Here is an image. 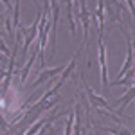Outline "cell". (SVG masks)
I'll return each instance as SVG.
<instances>
[{
  "label": "cell",
  "instance_id": "cell-1",
  "mask_svg": "<svg viewBox=\"0 0 135 135\" xmlns=\"http://www.w3.org/2000/svg\"><path fill=\"white\" fill-rule=\"evenodd\" d=\"M78 18L83 25V42L88 49V34H90V25H92V15L86 9V4L85 0H79V9H78Z\"/></svg>",
  "mask_w": 135,
  "mask_h": 135
},
{
  "label": "cell",
  "instance_id": "cell-2",
  "mask_svg": "<svg viewBox=\"0 0 135 135\" xmlns=\"http://www.w3.org/2000/svg\"><path fill=\"white\" fill-rule=\"evenodd\" d=\"M97 54L101 65V81L103 88H108V65H106V45L103 42V34H97Z\"/></svg>",
  "mask_w": 135,
  "mask_h": 135
},
{
  "label": "cell",
  "instance_id": "cell-3",
  "mask_svg": "<svg viewBox=\"0 0 135 135\" xmlns=\"http://www.w3.org/2000/svg\"><path fill=\"white\" fill-rule=\"evenodd\" d=\"M81 83H83V86H85V94H86V97L90 99V103L97 108V110H108V112H112L114 108H112V104L108 103L104 97H101V95H97V94H94L92 92V88L88 86V85L85 83V79H83V76H81Z\"/></svg>",
  "mask_w": 135,
  "mask_h": 135
},
{
  "label": "cell",
  "instance_id": "cell-4",
  "mask_svg": "<svg viewBox=\"0 0 135 135\" xmlns=\"http://www.w3.org/2000/svg\"><path fill=\"white\" fill-rule=\"evenodd\" d=\"M63 69H65V65H60V67H54V69H43L42 72H40V76L36 78V81L31 85V86H40V85H43L45 81H49V79H52V78H56L60 72H63Z\"/></svg>",
  "mask_w": 135,
  "mask_h": 135
},
{
  "label": "cell",
  "instance_id": "cell-5",
  "mask_svg": "<svg viewBox=\"0 0 135 135\" xmlns=\"http://www.w3.org/2000/svg\"><path fill=\"white\" fill-rule=\"evenodd\" d=\"M38 52H40V47L36 45V47L32 49V54H31V58H29V61H27V65H25V67H22V70H20V83H22V86H23L25 79H27V76H29V72H31V69H32V65H34V61H36Z\"/></svg>",
  "mask_w": 135,
  "mask_h": 135
},
{
  "label": "cell",
  "instance_id": "cell-6",
  "mask_svg": "<svg viewBox=\"0 0 135 135\" xmlns=\"http://www.w3.org/2000/svg\"><path fill=\"white\" fill-rule=\"evenodd\" d=\"M124 85H128V86H132V85H133V72H132V70H128V72H126V78L123 76V78L115 79L114 83H108V88H110V86H124Z\"/></svg>",
  "mask_w": 135,
  "mask_h": 135
},
{
  "label": "cell",
  "instance_id": "cell-7",
  "mask_svg": "<svg viewBox=\"0 0 135 135\" xmlns=\"http://www.w3.org/2000/svg\"><path fill=\"white\" fill-rule=\"evenodd\" d=\"M20 27V0H15V9H13V23L11 29H18Z\"/></svg>",
  "mask_w": 135,
  "mask_h": 135
},
{
  "label": "cell",
  "instance_id": "cell-8",
  "mask_svg": "<svg viewBox=\"0 0 135 135\" xmlns=\"http://www.w3.org/2000/svg\"><path fill=\"white\" fill-rule=\"evenodd\" d=\"M49 119H51V117H43V119H40V121H36V123L27 130V133H25V135H36V132H38V130H42L43 124H47V121H49Z\"/></svg>",
  "mask_w": 135,
  "mask_h": 135
},
{
  "label": "cell",
  "instance_id": "cell-9",
  "mask_svg": "<svg viewBox=\"0 0 135 135\" xmlns=\"http://www.w3.org/2000/svg\"><path fill=\"white\" fill-rule=\"evenodd\" d=\"M67 115H69V119L65 123V135H70L72 133V128H74V112L72 114H67Z\"/></svg>",
  "mask_w": 135,
  "mask_h": 135
},
{
  "label": "cell",
  "instance_id": "cell-10",
  "mask_svg": "<svg viewBox=\"0 0 135 135\" xmlns=\"http://www.w3.org/2000/svg\"><path fill=\"white\" fill-rule=\"evenodd\" d=\"M32 2H34V4H38V6H40V2H38V0H32Z\"/></svg>",
  "mask_w": 135,
  "mask_h": 135
}]
</instances>
